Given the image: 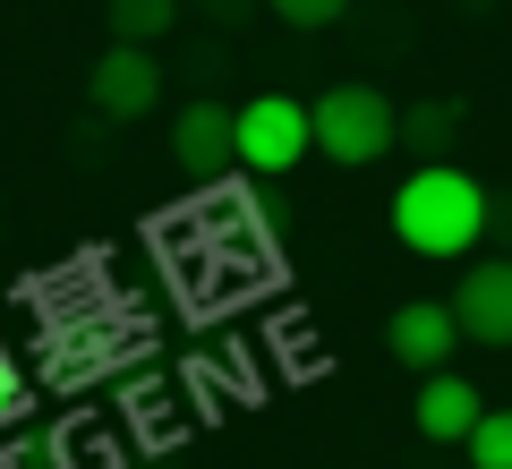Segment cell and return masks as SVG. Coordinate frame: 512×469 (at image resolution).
I'll use <instances>...</instances> for the list:
<instances>
[{
    "label": "cell",
    "instance_id": "6da1fadb",
    "mask_svg": "<svg viewBox=\"0 0 512 469\" xmlns=\"http://www.w3.org/2000/svg\"><path fill=\"white\" fill-rule=\"evenodd\" d=\"M393 239L410 256H470L487 239V188L461 163H419L393 188Z\"/></svg>",
    "mask_w": 512,
    "mask_h": 469
},
{
    "label": "cell",
    "instance_id": "7a4b0ae2",
    "mask_svg": "<svg viewBox=\"0 0 512 469\" xmlns=\"http://www.w3.org/2000/svg\"><path fill=\"white\" fill-rule=\"evenodd\" d=\"M393 137H402V111L384 103L376 86H325L308 103V145L316 154H333V163H376V154H393Z\"/></svg>",
    "mask_w": 512,
    "mask_h": 469
},
{
    "label": "cell",
    "instance_id": "3957f363",
    "mask_svg": "<svg viewBox=\"0 0 512 469\" xmlns=\"http://www.w3.org/2000/svg\"><path fill=\"white\" fill-rule=\"evenodd\" d=\"M299 154H316V145H308V103H291V94H256V103L231 111V163L239 171H291Z\"/></svg>",
    "mask_w": 512,
    "mask_h": 469
},
{
    "label": "cell",
    "instance_id": "277c9868",
    "mask_svg": "<svg viewBox=\"0 0 512 469\" xmlns=\"http://www.w3.org/2000/svg\"><path fill=\"white\" fill-rule=\"evenodd\" d=\"M86 103L103 120H154V103H163V60L137 52V43H111L94 60V77H86Z\"/></svg>",
    "mask_w": 512,
    "mask_h": 469
},
{
    "label": "cell",
    "instance_id": "5b68a950",
    "mask_svg": "<svg viewBox=\"0 0 512 469\" xmlns=\"http://www.w3.org/2000/svg\"><path fill=\"white\" fill-rule=\"evenodd\" d=\"M444 307H453L461 342L512 350V256H487V265H461V290H453Z\"/></svg>",
    "mask_w": 512,
    "mask_h": 469
},
{
    "label": "cell",
    "instance_id": "8992f818",
    "mask_svg": "<svg viewBox=\"0 0 512 469\" xmlns=\"http://www.w3.org/2000/svg\"><path fill=\"white\" fill-rule=\"evenodd\" d=\"M384 342H393V359H402V367L436 376V367L453 359L461 325H453V307H444V299H402V307H393V325H384Z\"/></svg>",
    "mask_w": 512,
    "mask_h": 469
},
{
    "label": "cell",
    "instance_id": "52a82bcc",
    "mask_svg": "<svg viewBox=\"0 0 512 469\" xmlns=\"http://www.w3.org/2000/svg\"><path fill=\"white\" fill-rule=\"evenodd\" d=\"M478 410H487V393H478L470 376H453V367L419 376V401H410V418H419L427 444H461V435L478 427Z\"/></svg>",
    "mask_w": 512,
    "mask_h": 469
},
{
    "label": "cell",
    "instance_id": "ba28073f",
    "mask_svg": "<svg viewBox=\"0 0 512 469\" xmlns=\"http://www.w3.org/2000/svg\"><path fill=\"white\" fill-rule=\"evenodd\" d=\"M171 163L188 171V180H222V163H231V111L222 103H180V120H171Z\"/></svg>",
    "mask_w": 512,
    "mask_h": 469
},
{
    "label": "cell",
    "instance_id": "9c48e42d",
    "mask_svg": "<svg viewBox=\"0 0 512 469\" xmlns=\"http://www.w3.org/2000/svg\"><path fill=\"white\" fill-rule=\"evenodd\" d=\"M111 43H137V52H154V43L171 35V18H180V0H111Z\"/></svg>",
    "mask_w": 512,
    "mask_h": 469
},
{
    "label": "cell",
    "instance_id": "30bf717a",
    "mask_svg": "<svg viewBox=\"0 0 512 469\" xmlns=\"http://www.w3.org/2000/svg\"><path fill=\"white\" fill-rule=\"evenodd\" d=\"M453 137H461V103H419V111H402V137L393 145H419V163H444Z\"/></svg>",
    "mask_w": 512,
    "mask_h": 469
},
{
    "label": "cell",
    "instance_id": "8fae6325",
    "mask_svg": "<svg viewBox=\"0 0 512 469\" xmlns=\"http://www.w3.org/2000/svg\"><path fill=\"white\" fill-rule=\"evenodd\" d=\"M478 469H512V410H478V427L461 435Z\"/></svg>",
    "mask_w": 512,
    "mask_h": 469
},
{
    "label": "cell",
    "instance_id": "7c38bea8",
    "mask_svg": "<svg viewBox=\"0 0 512 469\" xmlns=\"http://www.w3.org/2000/svg\"><path fill=\"white\" fill-rule=\"evenodd\" d=\"M265 9H274L282 26H333V18L350 9V0H265Z\"/></svg>",
    "mask_w": 512,
    "mask_h": 469
},
{
    "label": "cell",
    "instance_id": "4fadbf2b",
    "mask_svg": "<svg viewBox=\"0 0 512 469\" xmlns=\"http://www.w3.org/2000/svg\"><path fill=\"white\" fill-rule=\"evenodd\" d=\"M9 418H26V376H18V359L0 350V427H9Z\"/></svg>",
    "mask_w": 512,
    "mask_h": 469
},
{
    "label": "cell",
    "instance_id": "5bb4252c",
    "mask_svg": "<svg viewBox=\"0 0 512 469\" xmlns=\"http://www.w3.org/2000/svg\"><path fill=\"white\" fill-rule=\"evenodd\" d=\"M205 9H214V18H248V0H205Z\"/></svg>",
    "mask_w": 512,
    "mask_h": 469
},
{
    "label": "cell",
    "instance_id": "9a60e30c",
    "mask_svg": "<svg viewBox=\"0 0 512 469\" xmlns=\"http://www.w3.org/2000/svg\"><path fill=\"white\" fill-rule=\"evenodd\" d=\"M461 9H487V0H461Z\"/></svg>",
    "mask_w": 512,
    "mask_h": 469
}]
</instances>
